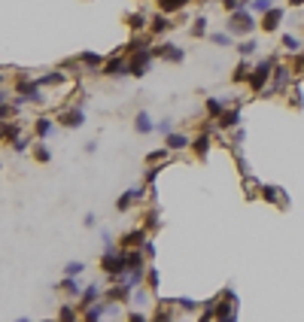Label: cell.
I'll return each mask as SVG.
<instances>
[{
    "mask_svg": "<svg viewBox=\"0 0 304 322\" xmlns=\"http://www.w3.org/2000/svg\"><path fill=\"white\" fill-rule=\"evenodd\" d=\"M100 268H104V274H110L112 280L116 276H122L125 270H128V262H125V250L119 246H110V250H104V256H100Z\"/></svg>",
    "mask_w": 304,
    "mask_h": 322,
    "instance_id": "cell-1",
    "label": "cell"
},
{
    "mask_svg": "<svg viewBox=\"0 0 304 322\" xmlns=\"http://www.w3.org/2000/svg\"><path fill=\"white\" fill-rule=\"evenodd\" d=\"M274 76V58H268V61H262L252 73H250V79H246V82H250V88L252 92H262L264 86H268V79Z\"/></svg>",
    "mask_w": 304,
    "mask_h": 322,
    "instance_id": "cell-2",
    "label": "cell"
},
{
    "mask_svg": "<svg viewBox=\"0 0 304 322\" xmlns=\"http://www.w3.org/2000/svg\"><path fill=\"white\" fill-rule=\"evenodd\" d=\"M256 30V18L246 10H238L228 16V34H252Z\"/></svg>",
    "mask_w": 304,
    "mask_h": 322,
    "instance_id": "cell-3",
    "label": "cell"
},
{
    "mask_svg": "<svg viewBox=\"0 0 304 322\" xmlns=\"http://www.w3.org/2000/svg\"><path fill=\"white\" fill-rule=\"evenodd\" d=\"M152 67V52L149 49H137L128 61V73L131 76H146V70Z\"/></svg>",
    "mask_w": 304,
    "mask_h": 322,
    "instance_id": "cell-4",
    "label": "cell"
},
{
    "mask_svg": "<svg viewBox=\"0 0 304 322\" xmlns=\"http://www.w3.org/2000/svg\"><path fill=\"white\" fill-rule=\"evenodd\" d=\"M58 122H61L64 128H82V122H86V116H82V104H80V106H67V110L58 116Z\"/></svg>",
    "mask_w": 304,
    "mask_h": 322,
    "instance_id": "cell-5",
    "label": "cell"
},
{
    "mask_svg": "<svg viewBox=\"0 0 304 322\" xmlns=\"http://www.w3.org/2000/svg\"><path fill=\"white\" fill-rule=\"evenodd\" d=\"M125 73H128V61H125L122 55H112V58L104 64V70H100V76H110V79L125 76Z\"/></svg>",
    "mask_w": 304,
    "mask_h": 322,
    "instance_id": "cell-6",
    "label": "cell"
},
{
    "mask_svg": "<svg viewBox=\"0 0 304 322\" xmlns=\"http://www.w3.org/2000/svg\"><path fill=\"white\" fill-rule=\"evenodd\" d=\"M122 250H134V246H143L146 244V228H137V231H128V234H122Z\"/></svg>",
    "mask_w": 304,
    "mask_h": 322,
    "instance_id": "cell-7",
    "label": "cell"
},
{
    "mask_svg": "<svg viewBox=\"0 0 304 322\" xmlns=\"http://www.w3.org/2000/svg\"><path fill=\"white\" fill-rule=\"evenodd\" d=\"M210 143H213V140H210V131H201V134L192 140V149H195V155H198V158H207V152H210Z\"/></svg>",
    "mask_w": 304,
    "mask_h": 322,
    "instance_id": "cell-8",
    "label": "cell"
},
{
    "mask_svg": "<svg viewBox=\"0 0 304 322\" xmlns=\"http://www.w3.org/2000/svg\"><path fill=\"white\" fill-rule=\"evenodd\" d=\"M240 122V112L238 110H225L219 118H216V128H222V131H228V128H234Z\"/></svg>",
    "mask_w": 304,
    "mask_h": 322,
    "instance_id": "cell-9",
    "label": "cell"
},
{
    "mask_svg": "<svg viewBox=\"0 0 304 322\" xmlns=\"http://www.w3.org/2000/svg\"><path fill=\"white\" fill-rule=\"evenodd\" d=\"M174 24H170V18L164 16V12H158V16H152L149 18V34H164V30H170Z\"/></svg>",
    "mask_w": 304,
    "mask_h": 322,
    "instance_id": "cell-10",
    "label": "cell"
},
{
    "mask_svg": "<svg viewBox=\"0 0 304 322\" xmlns=\"http://www.w3.org/2000/svg\"><path fill=\"white\" fill-rule=\"evenodd\" d=\"M106 301L110 304H119V301H131V289L128 286H112V289H106Z\"/></svg>",
    "mask_w": 304,
    "mask_h": 322,
    "instance_id": "cell-11",
    "label": "cell"
},
{
    "mask_svg": "<svg viewBox=\"0 0 304 322\" xmlns=\"http://www.w3.org/2000/svg\"><path fill=\"white\" fill-rule=\"evenodd\" d=\"M61 82H67V73H61V70H52V73H46V76L36 79V86H40V88H46V86H61Z\"/></svg>",
    "mask_w": 304,
    "mask_h": 322,
    "instance_id": "cell-12",
    "label": "cell"
},
{
    "mask_svg": "<svg viewBox=\"0 0 304 322\" xmlns=\"http://www.w3.org/2000/svg\"><path fill=\"white\" fill-rule=\"evenodd\" d=\"M280 18H283V10H268V12H264V18H262V28L264 30H277V24H280Z\"/></svg>",
    "mask_w": 304,
    "mask_h": 322,
    "instance_id": "cell-13",
    "label": "cell"
},
{
    "mask_svg": "<svg viewBox=\"0 0 304 322\" xmlns=\"http://www.w3.org/2000/svg\"><path fill=\"white\" fill-rule=\"evenodd\" d=\"M58 289L64 292V295H73V298H80L82 295V289H80V283H76V276H64L61 283H58Z\"/></svg>",
    "mask_w": 304,
    "mask_h": 322,
    "instance_id": "cell-14",
    "label": "cell"
},
{
    "mask_svg": "<svg viewBox=\"0 0 304 322\" xmlns=\"http://www.w3.org/2000/svg\"><path fill=\"white\" fill-rule=\"evenodd\" d=\"M186 146H192V140H188L186 134H176V131L168 134V149H170V152H180V149H186Z\"/></svg>",
    "mask_w": 304,
    "mask_h": 322,
    "instance_id": "cell-15",
    "label": "cell"
},
{
    "mask_svg": "<svg viewBox=\"0 0 304 322\" xmlns=\"http://www.w3.org/2000/svg\"><path fill=\"white\" fill-rule=\"evenodd\" d=\"M34 134H36V140H46L52 134V118L40 116V118H36V125H34Z\"/></svg>",
    "mask_w": 304,
    "mask_h": 322,
    "instance_id": "cell-16",
    "label": "cell"
},
{
    "mask_svg": "<svg viewBox=\"0 0 304 322\" xmlns=\"http://www.w3.org/2000/svg\"><path fill=\"white\" fill-rule=\"evenodd\" d=\"M18 134H22V125L18 122H6V125H0V140H18Z\"/></svg>",
    "mask_w": 304,
    "mask_h": 322,
    "instance_id": "cell-17",
    "label": "cell"
},
{
    "mask_svg": "<svg viewBox=\"0 0 304 322\" xmlns=\"http://www.w3.org/2000/svg\"><path fill=\"white\" fill-rule=\"evenodd\" d=\"M186 6H188V0H158V10H162L164 16H168V12L174 16V12H180V10H186Z\"/></svg>",
    "mask_w": 304,
    "mask_h": 322,
    "instance_id": "cell-18",
    "label": "cell"
},
{
    "mask_svg": "<svg viewBox=\"0 0 304 322\" xmlns=\"http://www.w3.org/2000/svg\"><path fill=\"white\" fill-rule=\"evenodd\" d=\"M134 131H137V134H149V131H156V125H152V118H149L146 112H137V118H134Z\"/></svg>",
    "mask_w": 304,
    "mask_h": 322,
    "instance_id": "cell-19",
    "label": "cell"
},
{
    "mask_svg": "<svg viewBox=\"0 0 304 322\" xmlns=\"http://www.w3.org/2000/svg\"><path fill=\"white\" fill-rule=\"evenodd\" d=\"M98 298H100V289H98V286H88V289H82V295H80V307L86 310V307H92Z\"/></svg>",
    "mask_w": 304,
    "mask_h": 322,
    "instance_id": "cell-20",
    "label": "cell"
},
{
    "mask_svg": "<svg viewBox=\"0 0 304 322\" xmlns=\"http://www.w3.org/2000/svg\"><path fill=\"white\" fill-rule=\"evenodd\" d=\"M104 313H106V304H92V307H86V322H100L104 319Z\"/></svg>",
    "mask_w": 304,
    "mask_h": 322,
    "instance_id": "cell-21",
    "label": "cell"
},
{
    "mask_svg": "<svg viewBox=\"0 0 304 322\" xmlns=\"http://www.w3.org/2000/svg\"><path fill=\"white\" fill-rule=\"evenodd\" d=\"M250 73H252L250 61H240V64L234 67V73H232V82H244V79H250Z\"/></svg>",
    "mask_w": 304,
    "mask_h": 322,
    "instance_id": "cell-22",
    "label": "cell"
},
{
    "mask_svg": "<svg viewBox=\"0 0 304 322\" xmlns=\"http://www.w3.org/2000/svg\"><path fill=\"white\" fill-rule=\"evenodd\" d=\"M207 112H210V118L216 122V118L225 112V100H216V98H210V100H207Z\"/></svg>",
    "mask_w": 304,
    "mask_h": 322,
    "instance_id": "cell-23",
    "label": "cell"
},
{
    "mask_svg": "<svg viewBox=\"0 0 304 322\" xmlns=\"http://www.w3.org/2000/svg\"><path fill=\"white\" fill-rule=\"evenodd\" d=\"M76 319H80V310L70 307V304H64L61 313H58V322H76Z\"/></svg>",
    "mask_w": 304,
    "mask_h": 322,
    "instance_id": "cell-24",
    "label": "cell"
},
{
    "mask_svg": "<svg viewBox=\"0 0 304 322\" xmlns=\"http://www.w3.org/2000/svg\"><path fill=\"white\" fill-rule=\"evenodd\" d=\"M164 58H168L170 64H182V61H186V52H182L180 46H168V52H164Z\"/></svg>",
    "mask_w": 304,
    "mask_h": 322,
    "instance_id": "cell-25",
    "label": "cell"
},
{
    "mask_svg": "<svg viewBox=\"0 0 304 322\" xmlns=\"http://www.w3.org/2000/svg\"><path fill=\"white\" fill-rule=\"evenodd\" d=\"M80 64H86V67H94V70H98V67L104 64V58H100V55H94V52H82V55H80Z\"/></svg>",
    "mask_w": 304,
    "mask_h": 322,
    "instance_id": "cell-26",
    "label": "cell"
},
{
    "mask_svg": "<svg viewBox=\"0 0 304 322\" xmlns=\"http://www.w3.org/2000/svg\"><path fill=\"white\" fill-rule=\"evenodd\" d=\"M128 28H131V30H143V28H146V16H143V12H131V16H128Z\"/></svg>",
    "mask_w": 304,
    "mask_h": 322,
    "instance_id": "cell-27",
    "label": "cell"
},
{
    "mask_svg": "<svg viewBox=\"0 0 304 322\" xmlns=\"http://www.w3.org/2000/svg\"><path fill=\"white\" fill-rule=\"evenodd\" d=\"M168 155H170V149L164 146V149H156V152H149V155H146V161H149V164H158V161H164Z\"/></svg>",
    "mask_w": 304,
    "mask_h": 322,
    "instance_id": "cell-28",
    "label": "cell"
},
{
    "mask_svg": "<svg viewBox=\"0 0 304 322\" xmlns=\"http://www.w3.org/2000/svg\"><path fill=\"white\" fill-rule=\"evenodd\" d=\"M204 34H207V18L198 16V18L192 22V36H204Z\"/></svg>",
    "mask_w": 304,
    "mask_h": 322,
    "instance_id": "cell-29",
    "label": "cell"
},
{
    "mask_svg": "<svg viewBox=\"0 0 304 322\" xmlns=\"http://www.w3.org/2000/svg\"><path fill=\"white\" fill-rule=\"evenodd\" d=\"M82 270H86L82 262H70V264H64V276H80Z\"/></svg>",
    "mask_w": 304,
    "mask_h": 322,
    "instance_id": "cell-30",
    "label": "cell"
},
{
    "mask_svg": "<svg viewBox=\"0 0 304 322\" xmlns=\"http://www.w3.org/2000/svg\"><path fill=\"white\" fill-rule=\"evenodd\" d=\"M34 158H36V161H43V164H46V161L52 158V155H49V149L43 146V140H40V143H36V149H34Z\"/></svg>",
    "mask_w": 304,
    "mask_h": 322,
    "instance_id": "cell-31",
    "label": "cell"
},
{
    "mask_svg": "<svg viewBox=\"0 0 304 322\" xmlns=\"http://www.w3.org/2000/svg\"><path fill=\"white\" fill-rule=\"evenodd\" d=\"M156 225H158V210L143 213V228H156Z\"/></svg>",
    "mask_w": 304,
    "mask_h": 322,
    "instance_id": "cell-32",
    "label": "cell"
},
{
    "mask_svg": "<svg viewBox=\"0 0 304 322\" xmlns=\"http://www.w3.org/2000/svg\"><path fill=\"white\" fill-rule=\"evenodd\" d=\"M256 49H258V46H256V40H246V43H240V46H238V52H240L244 58H250Z\"/></svg>",
    "mask_w": 304,
    "mask_h": 322,
    "instance_id": "cell-33",
    "label": "cell"
},
{
    "mask_svg": "<svg viewBox=\"0 0 304 322\" xmlns=\"http://www.w3.org/2000/svg\"><path fill=\"white\" fill-rule=\"evenodd\" d=\"M210 40H213L216 46H228V43H232V34H219L216 30V34H210Z\"/></svg>",
    "mask_w": 304,
    "mask_h": 322,
    "instance_id": "cell-34",
    "label": "cell"
},
{
    "mask_svg": "<svg viewBox=\"0 0 304 322\" xmlns=\"http://www.w3.org/2000/svg\"><path fill=\"white\" fill-rule=\"evenodd\" d=\"M283 46H286L289 52H298V36H292V34H286V36H283Z\"/></svg>",
    "mask_w": 304,
    "mask_h": 322,
    "instance_id": "cell-35",
    "label": "cell"
},
{
    "mask_svg": "<svg viewBox=\"0 0 304 322\" xmlns=\"http://www.w3.org/2000/svg\"><path fill=\"white\" fill-rule=\"evenodd\" d=\"M252 10H256V12H268V10H274V6H271V0H252Z\"/></svg>",
    "mask_w": 304,
    "mask_h": 322,
    "instance_id": "cell-36",
    "label": "cell"
},
{
    "mask_svg": "<svg viewBox=\"0 0 304 322\" xmlns=\"http://www.w3.org/2000/svg\"><path fill=\"white\" fill-rule=\"evenodd\" d=\"M156 131H158V134H164V137H168V134H174V125H170V118H164V122H162V125L156 128Z\"/></svg>",
    "mask_w": 304,
    "mask_h": 322,
    "instance_id": "cell-37",
    "label": "cell"
},
{
    "mask_svg": "<svg viewBox=\"0 0 304 322\" xmlns=\"http://www.w3.org/2000/svg\"><path fill=\"white\" fill-rule=\"evenodd\" d=\"M149 289H158V270L149 268Z\"/></svg>",
    "mask_w": 304,
    "mask_h": 322,
    "instance_id": "cell-38",
    "label": "cell"
},
{
    "mask_svg": "<svg viewBox=\"0 0 304 322\" xmlns=\"http://www.w3.org/2000/svg\"><path fill=\"white\" fill-rule=\"evenodd\" d=\"M176 304H180V307H182V310H195V307H198V304H195V301H192V298H180V301H176Z\"/></svg>",
    "mask_w": 304,
    "mask_h": 322,
    "instance_id": "cell-39",
    "label": "cell"
},
{
    "mask_svg": "<svg viewBox=\"0 0 304 322\" xmlns=\"http://www.w3.org/2000/svg\"><path fill=\"white\" fill-rule=\"evenodd\" d=\"M128 322H149V319H146L143 313H137V310H134V313H128Z\"/></svg>",
    "mask_w": 304,
    "mask_h": 322,
    "instance_id": "cell-40",
    "label": "cell"
},
{
    "mask_svg": "<svg viewBox=\"0 0 304 322\" xmlns=\"http://www.w3.org/2000/svg\"><path fill=\"white\" fill-rule=\"evenodd\" d=\"M244 186H246V192H256V188H258V182H256V180H246Z\"/></svg>",
    "mask_w": 304,
    "mask_h": 322,
    "instance_id": "cell-41",
    "label": "cell"
},
{
    "mask_svg": "<svg viewBox=\"0 0 304 322\" xmlns=\"http://www.w3.org/2000/svg\"><path fill=\"white\" fill-rule=\"evenodd\" d=\"M289 4H292V6H301V4H304V0H289Z\"/></svg>",
    "mask_w": 304,
    "mask_h": 322,
    "instance_id": "cell-42",
    "label": "cell"
},
{
    "mask_svg": "<svg viewBox=\"0 0 304 322\" xmlns=\"http://www.w3.org/2000/svg\"><path fill=\"white\" fill-rule=\"evenodd\" d=\"M4 79H6V76H4V73H0V86H4Z\"/></svg>",
    "mask_w": 304,
    "mask_h": 322,
    "instance_id": "cell-43",
    "label": "cell"
},
{
    "mask_svg": "<svg viewBox=\"0 0 304 322\" xmlns=\"http://www.w3.org/2000/svg\"><path fill=\"white\" fill-rule=\"evenodd\" d=\"M18 322H30V319H18Z\"/></svg>",
    "mask_w": 304,
    "mask_h": 322,
    "instance_id": "cell-44",
    "label": "cell"
},
{
    "mask_svg": "<svg viewBox=\"0 0 304 322\" xmlns=\"http://www.w3.org/2000/svg\"><path fill=\"white\" fill-rule=\"evenodd\" d=\"M0 125H4V122H0Z\"/></svg>",
    "mask_w": 304,
    "mask_h": 322,
    "instance_id": "cell-45",
    "label": "cell"
}]
</instances>
